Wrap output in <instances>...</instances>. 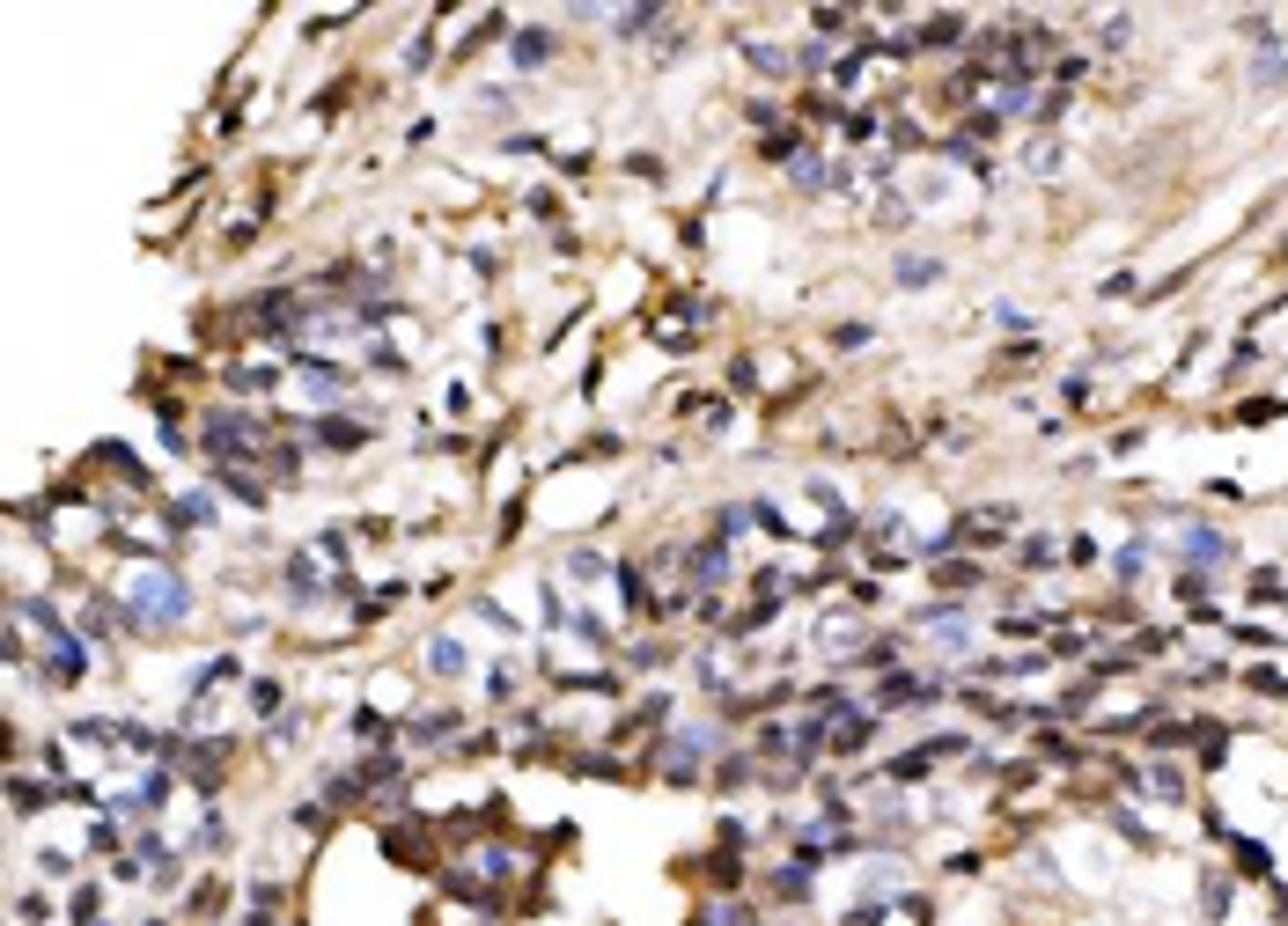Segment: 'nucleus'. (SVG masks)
<instances>
[{"label": "nucleus", "instance_id": "nucleus-1", "mask_svg": "<svg viewBox=\"0 0 1288 926\" xmlns=\"http://www.w3.org/2000/svg\"><path fill=\"white\" fill-rule=\"evenodd\" d=\"M126 611H133L148 632H169V625L192 618V588H184L177 574H163V566H148V574L126 581Z\"/></svg>", "mask_w": 1288, "mask_h": 926}, {"label": "nucleus", "instance_id": "nucleus-2", "mask_svg": "<svg viewBox=\"0 0 1288 926\" xmlns=\"http://www.w3.org/2000/svg\"><path fill=\"white\" fill-rule=\"evenodd\" d=\"M427 669H435V677H464V669H471V655H464V640H450V632H442V640H435V647H427Z\"/></svg>", "mask_w": 1288, "mask_h": 926}, {"label": "nucleus", "instance_id": "nucleus-3", "mask_svg": "<svg viewBox=\"0 0 1288 926\" xmlns=\"http://www.w3.org/2000/svg\"><path fill=\"white\" fill-rule=\"evenodd\" d=\"M721 574H729V552H721V545H700V552H692V581H707V588H715Z\"/></svg>", "mask_w": 1288, "mask_h": 926}, {"label": "nucleus", "instance_id": "nucleus-4", "mask_svg": "<svg viewBox=\"0 0 1288 926\" xmlns=\"http://www.w3.org/2000/svg\"><path fill=\"white\" fill-rule=\"evenodd\" d=\"M545 52H552L545 30H523V37H516V66H545Z\"/></svg>", "mask_w": 1288, "mask_h": 926}, {"label": "nucleus", "instance_id": "nucleus-5", "mask_svg": "<svg viewBox=\"0 0 1288 926\" xmlns=\"http://www.w3.org/2000/svg\"><path fill=\"white\" fill-rule=\"evenodd\" d=\"M568 574L574 581H604V552H568Z\"/></svg>", "mask_w": 1288, "mask_h": 926}, {"label": "nucleus", "instance_id": "nucleus-6", "mask_svg": "<svg viewBox=\"0 0 1288 926\" xmlns=\"http://www.w3.org/2000/svg\"><path fill=\"white\" fill-rule=\"evenodd\" d=\"M1252 74H1259V89H1273V82H1281V52H1259Z\"/></svg>", "mask_w": 1288, "mask_h": 926}, {"label": "nucleus", "instance_id": "nucleus-7", "mask_svg": "<svg viewBox=\"0 0 1288 926\" xmlns=\"http://www.w3.org/2000/svg\"><path fill=\"white\" fill-rule=\"evenodd\" d=\"M899 280H905V287H920V280H936V265H928V258H905V265H899Z\"/></svg>", "mask_w": 1288, "mask_h": 926}, {"label": "nucleus", "instance_id": "nucleus-8", "mask_svg": "<svg viewBox=\"0 0 1288 926\" xmlns=\"http://www.w3.org/2000/svg\"><path fill=\"white\" fill-rule=\"evenodd\" d=\"M752 66H758V74H781L788 59H781V52H773V45H752Z\"/></svg>", "mask_w": 1288, "mask_h": 926}]
</instances>
